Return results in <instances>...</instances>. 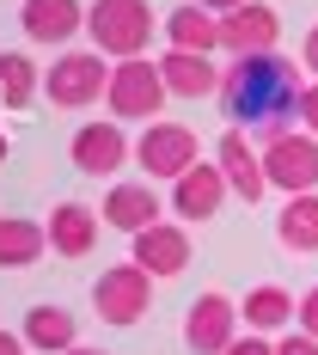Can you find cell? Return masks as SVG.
<instances>
[{
	"label": "cell",
	"mask_w": 318,
	"mask_h": 355,
	"mask_svg": "<svg viewBox=\"0 0 318 355\" xmlns=\"http://www.w3.org/2000/svg\"><path fill=\"white\" fill-rule=\"evenodd\" d=\"M220 73L209 55H190V49H166L159 55V80H166V92L172 98H209V92H220Z\"/></svg>",
	"instance_id": "16"
},
{
	"label": "cell",
	"mask_w": 318,
	"mask_h": 355,
	"mask_svg": "<svg viewBox=\"0 0 318 355\" xmlns=\"http://www.w3.org/2000/svg\"><path fill=\"white\" fill-rule=\"evenodd\" d=\"M263 172H270V190H282V196H306V190H318V135L288 129L282 141L263 147Z\"/></svg>",
	"instance_id": "7"
},
{
	"label": "cell",
	"mask_w": 318,
	"mask_h": 355,
	"mask_svg": "<svg viewBox=\"0 0 318 355\" xmlns=\"http://www.w3.org/2000/svg\"><path fill=\"white\" fill-rule=\"evenodd\" d=\"M166 37H172V49H190V55H214L220 49V12H209V6H177V12H166Z\"/></svg>",
	"instance_id": "18"
},
{
	"label": "cell",
	"mask_w": 318,
	"mask_h": 355,
	"mask_svg": "<svg viewBox=\"0 0 318 355\" xmlns=\"http://www.w3.org/2000/svg\"><path fill=\"white\" fill-rule=\"evenodd\" d=\"M135 166H141L147 178L177 184L190 166H202V141H196V129H184V123H159V116H153L141 135H135Z\"/></svg>",
	"instance_id": "4"
},
{
	"label": "cell",
	"mask_w": 318,
	"mask_h": 355,
	"mask_svg": "<svg viewBox=\"0 0 318 355\" xmlns=\"http://www.w3.org/2000/svg\"><path fill=\"white\" fill-rule=\"evenodd\" d=\"M25 343L43 349V355H68L80 343V324H73L68 306H31L25 313Z\"/></svg>",
	"instance_id": "21"
},
{
	"label": "cell",
	"mask_w": 318,
	"mask_h": 355,
	"mask_svg": "<svg viewBox=\"0 0 318 355\" xmlns=\"http://www.w3.org/2000/svg\"><path fill=\"white\" fill-rule=\"evenodd\" d=\"M227 172H220V159H202V166H190V172L172 184V209L184 214V220H209V214H220V202H227Z\"/></svg>",
	"instance_id": "14"
},
{
	"label": "cell",
	"mask_w": 318,
	"mask_h": 355,
	"mask_svg": "<svg viewBox=\"0 0 318 355\" xmlns=\"http://www.w3.org/2000/svg\"><path fill=\"white\" fill-rule=\"evenodd\" d=\"M300 129L318 135V80H306V92H300Z\"/></svg>",
	"instance_id": "26"
},
{
	"label": "cell",
	"mask_w": 318,
	"mask_h": 355,
	"mask_svg": "<svg viewBox=\"0 0 318 355\" xmlns=\"http://www.w3.org/2000/svg\"><path fill=\"white\" fill-rule=\"evenodd\" d=\"M98 245V214L86 202H55L49 209V251L55 257H92Z\"/></svg>",
	"instance_id": "17"
},
{
	"label": "cell",
	"mask_w": 318,
	"mask_h": 355,
	"mask_svg": "<svg viewBox=\"0 0 318 355\" xmlns=\"http://www.w3.org/2000/svg\"><path fill=\"white\" fill-rule=\"evenodd\" d=\"M92 306H98V319H105V324H141L147 306H153V276H147L141 263H116V270L98 276Z\"/></svg>",
	"instance_id": "6"
},
{
	"label": "cell",
	"mask_w": 318,
	"mask_h": 355,
	"mask_svg": "<svg viewBox=\"0 0 318 355\" xmlns=\"http://www.w3.org/2000/svg\"><path fill=\"white\" fill-rule=\"evenodd\" d=\"M300 92H306V73L300 62H288V55H239V62H227L220 73V110H227V123L233 129H245L257 147L282 141L288 123L300 116Z\"/></svg>",
	"instance_id": "1"
},
{
	"label": "cell",
	"mask_w": 318,
	"mask_h": 355,
	"mask_svg": "<svg viewBox=\"0 0 318 355\" xmlns=\"http://www.w3.org/2000/svg\"><path fill=\"white\" fill-rule=\"evenodd\" d=\"M196 6H209V12H239L245 0H196Z\"/></svg>",
	"instance_id": "30"
},
{
	"label": "cell",
	"mask_w": 318,
	"mask_h": 355,
	"mask_svg": "<svg viewBox=\"0 0 318 355\" xmlns=\"http://www.w3.org/2000/svg\"><path fill=\"white\" fill-rule=\"evenodd\" d=\"M227 355H276V337H263V331H245V337H233V349Z\"/></svg>",
	"instance_id": "24"
},
{
	"label": "cell",
	"mask_w": 318,
	"mask_h": 355,
	"mask_svg": "<svg viewBox=\"0 0 318 355\" xmlns=\"http://www.w3.org/2000/svg\"><path fill=\"white\" fill-rule=\"evenodd\" d=\"M294 319H300V300H294L288 288L257 282V288L245 294V324H251V331H263V337L276 331V337H282V331H294Z\"/></svg>",
	"instance_id": "19"
},
{
	"label": "cell",
	"mask_w": 318,
	"mask_h": 355,
	"mask_svg": "<svg viewBox=\"0 0 318 355\" xmlns=\"http://www.w3.org/2000/svg\"><path fill=\"white\" fill-rule=\"evenodd\" d=\"M68 153H73V166H80L86 178H116L129 159H135V141H129L123 123L110 116V123H80L73 141H68Z\"/></svg>",
	"instance_id": "8"
},
{
	"label": "cell",
	"mask_w": 318,
	"mask_h": 355,
	"mask_svg": "<svg viewBox=\"0 0 318 355\" xmlns=\"http://www.w3.org/2000/svg\"><path fill=\"white\" fill-rule=\"evenodd\" d=\"M129 263H141L153 282H159V276H177V270L190 263V233L172 227V220H159V227H147V233L129 239Z\"/></svg>",
	"instance_id": "13"
},
{
	"label": "cell",
	"mask_w": 318,
	"mask_h": 355,
	"mask_svg": "<svg viewBox=\"0 0 318 355\" xmlns=\"http://www.w3.org/2000/svg\"><path fill=\"white\" fill-rule=\"evenodd\" d=\"M43 92H49V105H62V110L98 105L110 92V62H98V49H68L62 62H49Z\"/></svg>",
	"instance_id": "5"
},
{
	"label": "cell",
	"mask_w": 318,
	"mask_h": 355,
	"mask_svg": "<svg viewBox=\"0 0 318 355\" xmlns=\"http://www.w3.org/2000/svg\"><path fill=\"white\" fill-rule=\"evenodd\" d=\"M300 68H306V73H312V80H318V25H312V31H306V49H300Z\"/></svg>",
	"instance_id": "28"
},
{
	"label": "cell",
	"mask_w": 318,
	"mask_h": 355,
	"mask_svg": "<svg viewBox=\"0 0 318 355\" xmlns=\"http://www.w3.org/2000/svg\"><path fill=\"white\" fill-rule=\"evenodd\" d=\"M276 37H282V19H276V6H263V0H245L239 12H220V49H227L233 62H239V55H270Z\"/></svg>",
	"instance_id": "10"
},
{
	"label": "cell",
	"mask_w": 318,
	"mask_h": 355,
	"mask_svg": "<svg viewBox=\"0 0 318 355\" xmlns=\"http://www.w3.org/2000/svg\"><path fill=\"white\" fill-rule=\"evenodd\" d=\"M233 337H239V306L227 294L190 300V313H184V343H190V355H227Z\"/></svg>",
	"instance_id": "9"
},
{
	"label": "cell",
	"mask_w": 318,
	"mask_h": 355,
	"mask_svg": "<svg viewBox=\"0 0 318 355\" xmlns=\"http://www.w3.org/2000/svg\"><path fill=\"white\" fill-rule=\"evenodd\" d=\"M49 251V227L25 214H0V270H25Z\"/></svg>",
	"instance_id": "20"
},
{
	"label": "cell",
	"mask_w": 318,
	"mask_h": 355,
	"mask_svg": "<svg viewBox=\"0 0 318 355\" xmlns=\"http://www.w3.org/2000/svg\"><path fill=\"white\" fill-rule=\"evenodd\" d=\"M172 92H166V80H159V62H147V55H129V62H110V92L105 105L116 123H153V110L166 105Z\"/></svg>",
	"instance_id": "3"
},
{
	"label": "cell",
	"mask_w": 318,
	"mask_h": 355,
	"mask_svg": "<svg viewBox=\"0 0 318 355\" xmlns=\"http://www.w3.org/2000/svg\"><path fill=\"white\" fill-rule=\"evenodd\" d=\"M0 159H6V135H0Z\"/></svg>",
	"instance_id": "32"
},
{
	"label": "cell",
	"mask_w": 318,
	"mask_h": 355,
	"mask_svg": "<svg viewBox=\"0 0 318 355\" xmlns=\"http://www.w3.org/2000/svg\"><path fill=\"white\" fill-rule=\"evenodd\" d=\"M159 190L147 184V178H123V184H110L105 196V227H116V233H147V227H159Z\"/></svg>",
	"instance_id": "12"
},
{
	"label": "cell",
	"mask_w": 318,
	"mask_h": 355,
	"mask_svg": "<svg viewBox=\"0 0 318 355\" xmlns=\"http://www.w3.org/2000/svg\"><path fill=\"white\" fill-rule=\"evenodd\" d=\"M214 159H220V172H227V184H233V196L257 202V196L270 190V172H263V147L251 141L245 129H227V135L214 141Z\"/></svg>",
	"instance_id": "11"
},
{
	"label": "cell",
	"mask_w": 318,
	"mask_h": 355,
	"mask_svg": "<svg viewBox=\"0 0 318 355\" xmlns=\"http://www.w3.org/2000/svg\"><path fill=\"white\" fill-rule=\"evenodd\" d=\"M68 355H105V349H86V343H73V349Z\"/></svg>",
	"instance_id": "31"
},
{
	"label": "cell",
	"mask_w": 318,
	"mask_h": 355,
	"mask_svg": "<svg viewBox=\"0 0 318 355\" xmlns=\"http://www.w3.org/2000/svg\"><path fill=\"white\" fill-rule=\"evenodd\" d=\"M86 37H92L98 55H116V62L147 55V43H153V6L147 0H92L86 6Z\"/></svg>",
	"instance_id": "2"
},
{
	"label": "cell",
	"mask_w": 318,
	"mask_h": 355,
	"mask_svg": "<svg viewBox=\"0 0 318 355\" xmlns=\"http://www.w3.org/2000/svg\"><path fill=\"white\" fill-rule=\"evenodd\" d=\"M300 331H306V337H318V288H306V294H300Z\"/></svg>",
	"instance_id": "27"
},
{
	"label": "cell",
	"mask_w": 318,
	"mask_h": 355,
	"mask_svg": "<svg viewBox=\"0 0 318 355\" xmlns=\"http://www.w3.org/2000/svg\"><path fill=\"white\" fill-rule=\"evenodd\" d=\"M43 92V73H37L31 55H19V49H0V110H25Z\"/></svg>",
	"instance_id": "22"
},
{
	"label": "cell",
	"mask_w": 318,
	"mask_h": 355,
	"mask_svg": "<svg viewBox=\"0 0 318 355\" xmlns=\"http://www.w3.org/2000/svg\"><path fill=\"white\" fill-rule=\"evenodd\" d=\"M19 25L31 43H73L86 31V6L80 0H25L19 6Z\"/></svg>",
	"instance_id": "15"
},
{
	"label": "cell",
	"mask_w": 318,
	"mask_h": 355,
	"mask_svg": "<svg viewBox=\"0 0 318 355\" xmlns=\"http://www.w3.org/2000/svg\"><path fill=\"white\" fill-rule=\"evenodd\" d=\"M276 239L288 251H318V190L288 196V209L276 214Z\"/></svg>",
	"instance_id": "23"
},
{
	"label": "cell",
	"mask_w": 318,
	"mask_h": 355,
	"mask_svg": "<svg viewBox=\"0 0 318 355\" xmlns=\"http://www.w3.org/2000/svg\"><path fill=\"white\" fill-rule=\"evenodd\" d=\"M0 355H31V343H25V331H0Z\"/></svg>",
	"instance_id": "29"
},
{
	"label": "cell",
	"mask_w": 318,
	"mask_h": 355,
	"mask_svg": "<svg viewBox=\"0 0 318 355\" xmlns=\"http://www.w3.org/2000/svg\"><path fill=\"white\" fill-rule=\"evenodd\" d=\"M276 355H318V337H306V331H282V337H276Z\"/></svg>",
	"instance_id": "25"
}]
</instances>
